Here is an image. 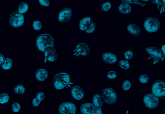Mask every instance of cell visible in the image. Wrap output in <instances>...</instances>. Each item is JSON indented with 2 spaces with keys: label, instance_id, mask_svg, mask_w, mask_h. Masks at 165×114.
Returning <instances> with one entry per match:
<instances>
[{
  "label": "cell",
  "instance_id": "3957f363",
  "mask_svg": "<svg viewBox=\"0 0 165 114\" xmlns=\"http://www.w3.org/2000/svg\"><path fill=\"white\" fill-rule=\"evenodd\" d=\"M161 26L159 20L154 17H149L147 18L143 22V26L148 33L157 32Z\"/></svg>",
  "mask_w": 165,
  "mask_h": 114
},
{
  "label": "cell",
  "instance_id": "9a60e30c",
  "mask_svg": "<svg viewBox=\"0 0 165 114\" xmlns=\"http://www.w3.org/2000/svg\"><path fill=\"white\" fill-rule=\"evenodd\" d=\"M102 59L103 61L108 64H114L117 60V58L115 54L112 53H105L102 55Z\"/></svg>",
  "mask_w": 165,
  "mask_h": 114
},
{
  "label": "cell",
  "instance_id": "ffe728a7",
  "mask_svg": "<svg viewBox=\"0 0 165 114\" xmlns=\"http://www.w3.org/2000/svg\"><path fill=\"white\" fill-rule=\"evenodd\" d=\"M45 95L43 92L38 93L37 94L36 97L34 99H33V100H32V105L34 106V107H38L40 105L41 102L44 99H45Z\"/></svg>",
  "mask_w": 165,
  "mask_h": 114
},
{
  "label": "cell",
  "instance_id": "52a82bcc",
  "mask_svg": "<svg viewBox=\"0 0 165 114\" xmlns=\"http://www.w3.org/2000/svg\"><path fill=\"white\" fill-rule=\"evenodd\" d=\"M25 21L24 16L21 14L14 12L9 18L10 25L14 28H19L23 25Z\"/></svg>",
  "mask_w": 165,
  "mask_h": 114
},
{
  "label": "cell",
  "instance_id": "836d02e7",
  "mask_svg": "<svg viewBox=\"0 0 165 114\" xmlns=\"http://www.w3.org/2000/svg\"><path fill=\"white\" fill-rule=\"evenodd\" d=\"M21 110V105L18 102H14L12 105V110L14 112H18Z\"/></svg>",
  "mask_w": 165,
  "mask_h": 114
},
{
  "label": "cell",
  "instance_id": "e0dca14e",
  "mask_svg": "<svg viewBox=\"0 0 165 114\" xmlns=\"http://www.w3.org/2000/svg\"><path fill=\"white\" fill-rule=\"evenodd\" d=\"M49 74L47 70L44 69H40L38 70L36 73V78L37 80L39 82H44L45 81L47 78H48Z\"/></svg>",
  "mask_w": 165,
  "mask_h": 114
},
{
  "label": "cell",
  "instance_id": "ac0fdd59",
  "mask_svg": "<svg viewBox=\"0 0 165 114\" xmlns=\"http://www.w3.org/2000/svg\"><path fill=\"white\" fill-rule=\"evenodd\" d=\"M118 10L119 12L123 14H128L129 13L131 12V7L128 3H122L121 4H120L119 5Z\"/></svg>",
  "mask_w": 165,
  "mask_h": 114
},
{
  "label": "cell",
  "instance_id": "d6a6232c",
  "mask_svg": "<svg viewBox=\"0 0 165 114\" xmlns=\"http://www.w3.org/2000/svg\"><path fill=\"white\" fill-rule=\"evenodd\" d=\"M133 55H134V53L133 52L131 51V50H127L124 53V56H125V58L126 59V60H130L131 59H132L133 57Z\"/></svg>",
  "mask_w": 165,
  "mask_h": 114
},
{
  "label": "cell",
  "instance_id": "2e32d148",
  "mask_svg": "<svg viewBox=\"0 0 165 114\" xmlns=\"http://www.w3.org/2000/svg\"><path fill=\"white\" fill-rule=\"evenodd\" d=\"M92 22V20L90 17H85L82 19L79 24V28L82 31H86L90 26Z\"/></svg>",
  "mask_w": 165,
  "mask_h": 114
},
{
  "label": "cell",
  "instance_id": "8fae6325",
  "mask_svg": "<svg viewBox=\"0 0 165 114\" xmlns=\"http://www.w3.org/2000/svg\"><path fill=\"white\" fill-rule=\"evenodd\" d=\"M44 54H45V60H44L45 63H47V62H56L58 59V54L54 47L47 48L44 52Z\"/></svg>",
  "mask_w": 165,
  "mask_h": 114
},
{
  "label": "cell",
  "instance_id": "cb8c5ba5",
  "mask_svg": "<svg viewBox=\"0 0 165 114\" xmlns=\"http://www.w3.org/2000/svg\"><path fill=\"white\" fill-rule=\"evenodd\" d=\"M28 9V5L27 3L23 2L19 5L18 7V13L23 14L27 12V10Z\"/></svg>",
  "mask_w": 165,
  "mask_h": 114
},
{
  "label": "cell",
  "instance_id": "e575fe53",
  "mask_svg": "<svg viewBox=\"0 0 165 114\" xmlns=\"http://www.w3.org/2000/svg\"><path fill=\"white\" fill-rule=\"evenodd\" d=\"M95 24L94 22H92L91 25H90V26L88 28V29L85 31L87 33H92L95 31Z\"/></svg>",
  "mask_w": 165,
  "mask_h": 114
},
{
  "label": "cell",
  "instance_id": "4dcf8cb0",
  "mask_svg": "<svg viewBox=\"0 0 165 114\" xmlns=\"http://www.w3.org/2000/svg\"><path fill=\"white\" fill-rule=\"evenodd\" d=\"M139 82L142 84H146L148 83L149 80V77L147 74H142L140 76L139 78Z\"/></svg>",
  "mask_w": 165,
  "mask_h": 114
},
{
  "label": "cell",
  "instance_id": "9c48e42d",
  "mask_svg": "<svg viewBox=\"0 0 165 114\" xmlns=\"http://www.w3.org/2000/svg\"><path fill=\"white\" fill-rule=\"evenodd\" d=\"M152 93L157 97L165 96V83L161 81L156 82L153 83L152 88Z\"/></svg>",
  "mask_w": 165,
  "mask_h": 114
},
{
  "label": "cell",
  "instance_id": "83f0119b",
  "mask_svg": "<svg viewBox=\"0 0 165 114\" xmlns=\"http://www.w3.org/2000/svg\"><path fill=\"white\" fill-rule=\"evenodd\" d=\"M9 101V96L7 94L3 93L0 94V104H6Z\"/></svg>",
  "mask_w": 165,
  "mask_h": 114
},
{
  "label": "cell",
  "instance_id": "30bf717a",
  "mask_svg": "<svg viewBox=\"0 0 165 114\" xmlns=\"http://www.w3.org/2000/svg\"><path fill=\"white\" fill-rule=\"evenodd\" d=\"M90 51V50L87 44L85 43H79L76 45L73 55L75 56H79L81 55L86 56L89 54Z\"/></svg>",
  "mask_w": 165,
  "mask_h": 114
},
{
  "label": "cell",
  "instance_id": "ab89813d",
  "mask_svg": "<svg viewBox=\"0 0 165 114\" xmlns=\"http://www.w3.org/2000/svg\"><path fill=\"white\" fill-rule=\"evenodd\" d=\"M164 113H165V108H164Z\"/></svg>",
  "mask_w": 165,
  "mask_h": 114
},
{
  "label": "cell",
  "instance_id": "7c38bea8",
  "mask_svg": "<svg viewBox=\"0 0 165 114\" xmlns=\"http://www.w3.org/2000/svg\"><path fill=\"white\" fill-rule=\"evenodd\" d=\"M72 16V11L70 8H64L59 12L58 19L60 22H67Z\"/></svg>",
  "mask_w": 165,
  "mask_h": 114
},
{
  "label": "cell",
  "instance_id": "f1b7e54d",
  "mask_svg": "<svg viewBox=\"0 0 165 114\" xmlns=\"http://www.w3.org/2000/svg\"><path fill=\"white\" fill-rule=\"evenodd\" d=\"M111 8H112V4L109 2H106L103 3L101 7V10L103 11V12H108V11L111 10Z\"/></svg>",
  "mask_w": 165,
  "mask_h": 114
},
{
  "label": "cell",
  "instance_id": "1f68e13d",
  "mask_svg": "<svg viewBox=\"0 0 165 114\" xmlns=\"http://www.w3.org/2000/svg\"><path fill=\"white\" fill-rule=\"evenodd\" d=\"M131 82L130 81L128 80V79H126V80L124 81L123 84H122V88L125 90V91H127V90H129L131 88Z\"/></svg>",
  "mask_w": 165,
  "mask_h": 114
},
{
  "label": "cell",
  "instance_id": "6da1fadb",
  "mask_svg": "<svg viewBox=\"0 0 165 114\" xmlns=\"http://www.w3.org/2000/svg\"><path fill=\"white\" fill-rule=\"evenodd\" d=\"M52 84L54 87L57 90H62L67 87H70L72 85L70 83V75L64 72L57 74L54 76Z\"/></svg>",
  "mask_w": 165,
  "mask_h": 114
},
{
  "label": "cell",
  "instance_id": "484cf974",
  "mask_svg": "<svg viewBox=\"0 0 165 114\" xmlns=\"http://www.w3.org/2000/svg\"><path fill=\"white\" fill-rule=\"evenodd\" d=\"M14 92L17 94H23L25 93V87L22 85H18L14 88Z\"/></svg>",
  "mask_w": 165,
  "mask_h": 114
},
{
  "label": "cell",
  "instance_id": "277c9868",
  "mask_svg": "<svg viewBox=\"0 0 165 114\" xmlns=\"http://www.w3.org/2000/svg\"><path fill=\"white\" fill-rule=\"evenodd\" d=\"M102 98L106 104L112 105L117 101V95L112 88H105L102 92Z\"/></svg>",
  "mask_w": 165,
  "mask_h": 114
},
{
  "label": "cell",
  "instance_id": "7402d4cb",
  "mask_svg": "<svg viewBox=\"0 0 165 114\" xmlns=\"http://www.w3.org/2000/svg\"><path fill=\"white\" fill-rule=\"evenodd\" d=\"M123 3H126L128 4H134L140 7H145L146 2L148 0H121Z\"/></svg>",
  "mask_w": 165,
  "mask_h": 114
},
{
  "label": "cell",
  "instance_id": "8992f818",
  "mask_svg": "<svg viewBox=\"0 0 165 114\" xmlns=\"http://www.w3.org/2000/svg\"><path fill=\"white\" fill-rule=\"evenodd\" d=\"M143 102L148 108L153 109L159 105V99L153 94H147L143 97Z\"/></svg>",
  "mask_w": 165,
  "mask_h": 114
},
{
  "label": "cell",
  "instance_id": "ba28073f",
  "mask_svg": "<svg viewBox=\"0 0 165 114\" xmlns=\"http://www.w3.org/2000/svg\"><path fill=\"white\" fill-rule=\"evenodd\" d=\"M76 112V106L70 102H63L58 108V112L60 114H75Z\"/></svg>",
  "mask_w": 165,
  "mask_h": 114
},
{
  "label": "cell",
  "instance_id": "5bb4252c",
  "mask_svg": "<svg viewBox=\"0 0 165 114\" xmlns=\"http://www.w3.org/2000/svg\"><path fill=\"white\" fill-rule=\"evenodd\" d=\"M71 94L74 99L75 100H81L84 97V92L80 86H74L71 90Z\"/></svg>",
  "mask_w": 165,
  "mask_h": 114
},
{
  "label": "cell",
  "instance_id": "d590c367",
  "mask_svg": "<svg viewBox=\"0 0 165 114\" xmlns=\"http://www.w3.org/2000/svg\"><path fill=\"white\" fill-rule=\"evenodd\" d=\"M106 76L109 79H113L117 78V73L114 71H110L107 73Z\"/></svg>",
  "mask_w": 165,
  "mask_h": 114
},
{
  "label": "cell",
  "instance_id": "d6986e66",
  "mask_svg": "<svg viewBox=\"0 0 165 114\" xmlns=\"http://www.w3.org/2000/svg\"><path fill=\"white\" fill-rule=\"evenodd\" d=\"M151 2L157 5L159 12L161 14L165 12V0H151Z\"/></svg>",
  "mask_w": 165,
  "mask_h": 114
},
{
  "label": "cell",
  "instance_id": "f35d334b",
  "mask_svg": "<svg viewBox=\"0 0 165 114\" xmlns=\"http://www.w3.org/2000/svg\"><path fill=\"white\" fill-rule=\"evenodd\" d=\"M161 50H162V52L163 53L164 55L165 56V44L163 45L162 46V48H161Z\"/></svg>",
  "mask_w": 165,
  "mask_h": 114
},
{
  "label": "cell",
  "instance_id": "d4e9b609",
  "mask_svg": "<svg viewBox=\"0 0 165 114\" xmlns=\"http://www.w3.org/2000/svg\"><path fill=\"white\" fill-rule=\"evenodd\" d=\"M13 66V60L12 59L6 58L5 59V60L3 63L2 65V67L4 70H9Z\"/></svg>",
  "mask_w": 165,
  "mask_h": 114
},
{
  "label": "cell",
  "instance_id": "44dd1931",
  "mask_svg": "<svg viewBox=\"0 0 165 114\" xmlns=\"http://www.w3.org/2000/svg\"><path fill=\"white\" fill-rule=\"evenodd\" d=\"M127 30L133 35L137 36L139 35L141 32V29L140 28L135 24H129L127 26Z\"/></svg>",
  "mask_w": 165,
  "mask_h": 114
},
{
  "label": "cell",
  "instance_id": "74e56055",
  "mask_svg": "<svg viewBox=\"0 0 165 114\" xmlns=\"http://www.w3.org/2000/svg\"><path fill=\"white\" fill-rule=\"evenodd\" d=\"M4 60H5V56L3 55L0 54V65L3 63Z\"/></svg>",
  "mask_w": 165,
  "mask_h": 114
},
{
  "label": "cell",
  "instance_id": "f546056e",
  "mask_svg": "<svg viewBox=\"0 0 165 114\" xmlns=\"http://www.w3.org/2000/svg\"><path fill=\"white\" fill-rule=\"evenodd\" d=\"M32 27L35 30H40L42 28L41 22L39 20H36L32 23Z\"/></svg>",
  "mask_w": 165,
  "mask_h": 114
},
{
  "label": "cell",
  "instance_id": "603a6c76",
  "mask_svg": "<svg viewBox=\"0 0 165 114\" xmlns=\"http://www.w3.org/2000/svg\"><path fill=\"white\" fill-rule=\"evenodd\" d=\"M103 98L101 97L100 95L99 94H95L93 96L92 98V101L93 104L97 107H102L103 106Z\"/></svg>",
  "mask_w": 165,
  "mask_h": 114
},
{
  "label": "cell",
  "instance_id": "5b68a950",
  "mask_svg": "<svg viewBox=\"0 0 165 114\" xmlns=\"http://www.w3.org/2000/svg\"><path fill=\"white\" fill-rule=\"evenodd\" d=\"M81 112L83 114H101L103 111L101 107H97L94 104L87 102L84 103L81 106Z\"/></svg>",
  "mask_w": 165,
  "mask_h": 114
},
{
  "label": "cell",
  "instance_id": "7a4b0ae2",
  "mask_svg": "<svg viewBox=\"0 0 165 114\" xmlns=\"http://www.w3.org/2000/svg\"><path fill=\"white\" fill-rule=\"evenodd\" d=\"M54 38L49 33H42L36 39V46L38 49L44 53L49 47L54 46Z\"/></svg>",
  "mask_w": 165,
  "mask_h": 114
},
{
  "label": "cell",
  "instance_id": "4316f807",
  "mask_svg": "<svg viewBox=\"0 0 165 114\" xmlns=\"http://www.w3.org/2000/svg\"><path fill=\"white\" fill-rule=\"evenodd\" d=\"M119 65L121 67V69L123 70H127L130 68V63L128 60H122L119 62Z\"/></svg>",
  "mask_w": 165,
  "mask_h": 114
},
{
  "label": "cell",
  "instance_id": "4fadbf2b",
  "mask_svg": "<svg viewBox=\"0 0 165 114\" xmlns=\"http://www.w3.org/2000/svg\"><path fill=\"white\" fill-rule=\"evenodd\" d=\"M146 51L148 54H150L153 57V58L156 59L157 61L159 60L161 61L164 60V56L158 49L153 47H147L146 48Z\"/></svg>",
  "mask_w": 165,
  "mask_h": 114
},
{
  "label": "cell",
  "instance_id": "8d00e7d4",
  "mask_svg": "<svg viewBox=\"0 0 165 114\" xmlns=\"http://www.w3.org/2000/svg\"><path fill=\"white\" fill-rule=\"evenodd\" d=\"M40 5L44 7H49L50 5V0H38Z\"/></svg>",
  "mask_w": 165,
  "mask_h": 114
}]
</instances>
